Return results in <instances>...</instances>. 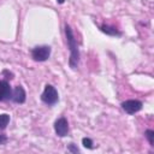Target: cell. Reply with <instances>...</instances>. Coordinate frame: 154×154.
<instances>
[{
    "label": "cell",
    "mask_w": 154,
    "mask_h": 154,
    "mask_svg": "<svg viewBox=\"0 0 154 154\" xmlns=\"http://www.w3.org/2000/svg\"><path fill=\"white\" fill-rule=\"evenodd\" d=\"M65 35H66V42H67V47L70 49V59H69V65L71 69H76L78 66V61H79V51H78V46H77V41L73 36L72 29L70 28V25H65Z\"/></svg>",
    "instance_id": "6da1fadb"
},
{
    "label": "cell",
    "mask_w": 154,
    "mask_h": 154,
    "mask_svg": "<svg viewBox=\"0 0 154 154\" xmlns=\"http://www.w3.org/2000/svg\"><path fill=\"white\" fill-rule=\"evenodd\" d=\"M41 100H42L46 105H48V106H52V105L57 103L58 100H59V95H58L57 89H55L53 85L47 84V85L45 87L42 94H41Z\"/></svg>",
    "instance_id": "7a4b0ae2"
},
{
    "label": "cell",
    "mask_w": 154,
    "mask_h": 154,
    "mask_svg": "<svg viewBox=\"0 0 154 154\" xmlns=\"http://www.w3.org/2000/svg\"><path fill=\"white\" fill-rule=\"evenodd\" d=\"M51 55L49 46H36L31 51V57L35 61H46Z\"/></svg>",
    "instance_id": "3957f363"
},
{
    "label": "cell",
    "mask_w": 154,
    "mask_h": 154,
    "mask_svg": "<svg viewBox=\"0 0 154 154\" xmlns=\"http://www.w3.org/2000/svg\"><path fill=\"white\" fill-rule=\"evenodd\" d=\"M142 106V102L138 100H126L122 103V108L129 114H135L136 112L141 111Z\"/></svg>",
    "instance_id": "277c9868"
},
{
    "label": "cell",
    "mask_w": 154,
    "mask_h": 154,
    "mask_svg": "<svg viewBox=\"0 0 154 154\" xmlns=\"http://www.w3.org/2000/svg\"><path fill=\"white\" fill-rule=\"evenodd\" d=\"M54 131L60 137H64V136L67 135V132H69V123H67L66 118L60 117L59 119L55 120V123H54Z\"/></svg>",
    "instance_id": "5b68a950"
},
{
    "label": "cell",
    "mask_w": 154,
    "mask_h": 154,
    "mask_svg": "<svg viewBox=\"0 0 154 154\" xmlns=\"http://www.w3.org/2000/svg\"><path fill=\"white\" fill-rule=\"evenodd\" d=\"M25 99H26V94H25V90L23 89V87L22 85L14 87V89L12 90V94H11V100L16 103H23V102H25Z\"/></svg>",
    "instance_id": "8992f818"
},
{
    "label": "cell",
    "mask_w": 154,
    "mask_h": 154,
    "mask_svg": "<svg viewBox=\"0 0 154 154\" xmlns=\"http://www.w3.org/2000/svg\"><path fill=\"white\" fill-rule=\"evenodd\" d=\"M11 94H12V88L10 87L8 82L0 79V101L11 99Z\"/></svg>",
    "instance_id": "52a82bcc"
},
{
    "label": "cell",
    "mask_w": 154,
    "mask_h": 154,
    "mask_svg": "<svg viewBox=\"0 0 154 154\" xmlns=\"http://www.w3.org/2000/svg\"><path fill=\"white\" fill-rule=\"evenodd\" d=\"M100 30L102 31V32H105V34H107V35H111V36H120L122 34L118 31V29L117 28H114V26H111V25H101L100 26Z\"/></svg>",
    "instance_id": "ba28073f"
},
{
    "label": "cell",
    "mask_w": 154,
    "mask_h": 154,
    "mask_svg": "<svg viewBox=\"0 0 154 154\" xmlns=\"http://www.w3.org/2000/svg\"><path fill=\"white\" fill-rule=\"evenodd\" d=\"M8 123H10V116L7 113L0 114V131L1 130H5L6 126L8 125Z\"/></svg>",
    "instance_id": "9c48e42d"
},
{
    "label": "cell",
    "mask_w": 154,
    "mask_h": 154,
    "mask_svg": "<svg viewBox=\"0 0 154 154\" xmlns=\"http://www.w3.org/2000/svg\"><path fill=\"white\" fill-rule=\"evenodd\" d=\"M144 136L147 137L149 144H150V146H154V131H153V130H146Z\"/></svg>",
    "instance_id": "30bf717a"
},
{
    "label": "cell",
    "mask_w": 154,
    "mask_h": 154,
    "mask_svg": "<svg viewBox=\"0 0 154 154\" xmlns=\"http://www.w3.org/2000/svg\"><path fill=\"white\" fill-rule=\"evenodd\" d=\"M82 143H83V146H84L85 148H88V149H93V148H94L93 141H91L90 138H88V137H84V138L82 140Z\"/></svg>",
    "instance_id": "8fae6325"
},
{
    "label": "cell",
    "mask_w": 154,
    "mask_h": 154,
    "mask_svg": "<svg viewBox=\"0 0 154 154\" xmlns=\"http://www.w3.org/2000/svg\"><path fill=\"white\" fill-rule=\"evenodd\" d=\"M67 150H69V152H72V153H79V149H78L73 143H70V144H69Z\"/></svg>",
    "instance_id": "7c38bea8"
},
{
    "label": "cell",
    "mask_w": 154,
    "mask_h": 154,
    "mask_svg": "<svg viewBox=\"0 0 154 154\" xmlns=\"http://www.w3.org/2000/svg\"><path fill=\"white\" fill-rule=\"evenodd\" d=\"M6 141H7V137L5 135H0V144L6 143Z\"/></svg>",
    "instance_id": "4fadbf2b"
},
{
    "label": "cell",
    "mask_w": 154,
    "mask_h": 154,
    "mask_svg": "<svg viewBox=\"0 0 154 154\" xmlns=\"http://www.w3.org/2000/svg\"><path fill=\"white\" fill-rule=\"evenodd\" d=\"M57 2H58V4H64L65 0H57Z\"/></svg>",
    "instance_id": "5bb4252c"
}]
</instances>
